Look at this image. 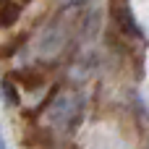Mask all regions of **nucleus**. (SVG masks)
I'll list each match as a JSON object with an SVG mask.
<instances>
[{
  "mask_svg": "<svg viewBox=\"0 0 149 149\" xmlns=\"http://www.w3.org/2000/svg\"><path fill=\"white\" fill-rule=\"evenodd\" d=\"M79 113H81V100L76 94H60L50 105V120L58 128H71L76 123Z\"/></svg>",
  "mask_w": 149,
  "mask_h": 149,
  "instance_id": "f257e3e1",
  "label": "nucleus"
},
{
  "mask_svg": "<svg viewBox=\"0 0 149 149\" xmlns=\"http://www.w3.org/2000/svg\"><path fill=\"white\" fill-rule=\"evenodd\" d=\"M0 149H5V141H3V136H0Z\"/></svg>",
  "mask_w": 149,
  "mask_h": 149,
  "instance_id": "7ed1b4c3",
  "label": "nucleus"
},
{
  "mask_svg": "<svg viewBox=\"0 0 149 149\" xmlns=\"http://www.w3.org/2000/svg\"><path fill=\"white\" fill-rule=\"evenodd\" d=\"M58 3H60V5H79L81 0H58Z\"/></svg>",
  "mask_w": 149,
  "mask_h": 149,
  "instance_id": "f03ea898",
  "label": "nucleus"
}]
</instances>
